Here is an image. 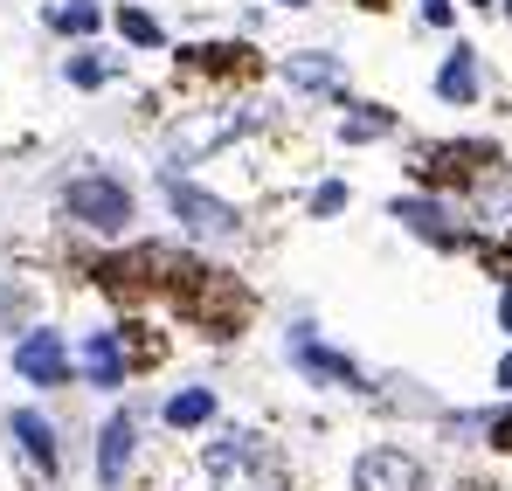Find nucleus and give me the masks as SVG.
<instances>
[{
    "instance_id": "f257e3e1",
    "label": "nucleus",
    "mask_w": 512,
    "mask_h": 491,
    "mask_svg": "<svg viewBox=\"0 0 512 491\" xmlns=\"http://www.w3.org/2000/svg\"><path fill=\"white\" fill-rule=\"evenodd\" d=\"M208 471H215V491H291L277 450H270L256 429H229V436L208 450Z\"/></svg>"
},
{
    "instance_id": "f03ea898",
    "label": "nucleus",
    "mask_w": 512,
    "mask_h": 491,
    "mask_svg": "<svg viewBox=\"0 0 512 491\" xmlns=\"http://www.w3.org/2000/svg\"><path fill=\"white\" fill-rule=\"evenodd\" d=\"M63 215H70V222H84V229L118 236V229L132 222V194H125V180L84 173V180H70V187H63Z\"/></svg>"
},
{
    "instance_id": "7ed1b4c3",
    "label": "nucleus",
    "mask_w": 512,
    "mask_h": 491,
    "mask_svg": "<svg viewBox=\"0 0 512 491\" xmlns=\"http://www.w3.org/2000/svg\"><path fill=\"white\" fill-rule=\"evenodd\" d=\"M167 208L194 229V236H236V208L215 201V194H201V187L180 180V173H167Z\"/></svg>"
},
{
    "instance_id": "20e7f679",
    "label": "nucleus",
    "mask_w": 512,
    "mask_h": 491,
    "mask_svg": "<svg viewBox=\"0 0 512 491\" xmlns=\"http://www.w3.org/2000/svg\"><path fill=\"white\" fill-rule=\"evenodd\" d=\"M353 491H423V464L409 450H367L353 464Z\"/></svg>"
},
{
    "instance_id": "39448f33",
    "label": "nucleus",
    "mask_w": 512,
    "mask_h": 491,
    "mask_svg": "<svg viewBox=\"0 0 512 491\" xmlns=\"http://www.w3.org/2000/svg\"><path fill=\"white\" fill-rule=\"evenodd\" d=\"M14 374L35 381V388H63V381H70V353H63V339H56V332H28V339L14 346Z\"/></svg>"
},
{
    "instance_id": "423d86ee",
    "label": "nucleus",
    "mask_w": 512,
    "mask_h": 491,
    "mask_svg": "<svg viewBox=\"0 0 512 491\" xmlns=\"http://www.w3.org/2000/svg\"><path fill=\"white\" fill-rule=\"evenodd\" d=\"M395 222H409L423 243H436V249H457L464 243V229H457V215L443 208V201H423V194H402L395 201Z\"/></svg>"
},
{
    "instance_id": "0eeeda50",
    "label": "nucleus",
    "mask_w": 512,
    "mask_h": 491,
    "mask_svg": "<svg viewBox=\"0 0 512 491\" xmlns=\"http://www.w3.org/2000/svg\"><path fill=\"white\" fill-rule=\"evenodd\" d=\"M291 367H298V374H312V381H333V388H360V367H353L346 353H326L312 332H298V339H291Z\"/></svg>"
},
{
    "instance_id": "6e6552de",
    "label": "nucleus",
    "mask_w": 512,
    "mask_h": 491,
    "mask_svg": "<svg viewBox=\"0 0 512 491\" xmlns=\"http://www.w3.org/2000/svg\"><path fill=\"white\" fill-rule=\"evenodd\" d=\"M132 443H139L132 415H111V422H104V443H97V478H104V491L125 485V471H132Z\"/></svg>"
},
{
    "instance_id": "1a4fd4ad",
    "label": "nucleus",
    "mask_w": 512,
    "mask_h": 491,
    "mask_svg": "<svg viewBox=\"0 0 512 491\" xmlns=\"http://www.w3.org/2000/svg\"><path fill=\"white\" fill-rule=\"evenodd\" d=\"M7 429H14V443H21V457H28L35 471H56V429H49L42 415H35V409H14Z\"/></svg>"
},
{
    "instance_id": "9d476101",
    "label": "nucleus",
    "mask_w": 512,
    "mask_h": 491,
    "mask_svg": "<svg viewBox=\"0 0 512 491\" xmlns=\"http://www.w3.org/2000/svg\"><path fill=\"white\" fill-rule=\"evenodd\" d=\"M436 97H443V104H471V97H478V56H471L464 42H457V56L436 70Z\"/></svg>"
},
{
    "instance_id": "9b49d317",
    "label": "nucleus",
    "mask_w": 512,
    "mask_h": 491,
    "mask_svg": "<svg viewBox=\"0 0 512 491\" xmlns=\"http://www.w3.org/2000/svg\"><path fill=\"white\" fill-rule=\"evenodd\" d=\"M84 367H90V381L97 388H125V353H118V339L111 332H97L84 346Z\"/></svg>"
},
{
    "instance_id": "f8f14e48",
    "label": "nucleus",
    "mask_w": 512,
    "mask_h": 491,
    "mask_svg": "<svg viewBox=\"0 0 512 491\" xmlns=\"http://www.w3.org/2000/svg\"><path fill=\"white\" fill-rule=\"evenodd\" d=\"M284 77L298 83V90H333V83H340V63L312 49V56H291V63H284Z\"/></svg>"
},
{
    "instance_id": "ddd939ff",
    "label": "nucleus",
    "mask_w": 512,
    "mask_h": 491,
    "mask_svg": "<svg viewBox=\"0 0 512 491\" xmlns=\"http://www.w3.org/2000/svg\"><path fill=\"white\" fill-rule=\"evenodd\" d=\"M388 132H395V118H388L381 104H360V111H353V118L340 125L346 146H374V139H388Z\"/></svg>"
},
{
    "instance_id": "4468645a",
    "label": "nucleus",
    "mask_w": 512,
    "mask_h": 491,
    "mask_svg": "<svg viewBox=\"0 0 512 491\" xmlns=\"http://www.w3.org/2000/svg\"><path fill=\"white\" fill-rule=\"evenodd\" d=\"M208 415H215V395H208V388H180V395L167 402V422H173V429H201Z\"/></svg>"
},
{
    "instance_id": "2eb2a0df",
    "label": "nucleus",
    "mask_w": 512,
    "mask_h": 491,
    "mask_svg": "<svg viewBox=\"0 0 512 491\" xmlns=\"http://www.w3.org/2000/svg\"><path fill=\"white\" fill-rule=\"evenodd\" d=\"M118 35L139 42V49H160V21H153L146 7H118Z\"/></svg>"
},
{
    "instance_id": "dca6fc26",
    "label": "nucleus",
    "mask_w": 512,
    "mask_h": 491,
    "mask_svg": "<svg viewBox=\"0 0 512 491\" xmlns=\"http://www.w3.org/2000/svg\"><path fill=\"white\" fill-rule=\"evenodd\" d=\"M49 21H56L63 35H90V28H97V7H90V0H63Z\"/></svg>"
},
{
    "instance_id": "f3484780",
    "label": "nucleus",
    "mask_w": 512,
    "mask_h": 491,
    "mask_svg": "<svg viewBox=\"0 0 512 491\" xmlns=\"http://www.w3.org/2000/svg\"><path fill=\"white\" fill-rule=\"evenodd\" d=\"M70 83H77V90H97V83H111V63H104V56H77V63H70Z\"/></svg>"
},
{
    "instance_id": "a211bd4d",
    "label": "nucleus",
    "mask_w": 512,
    "mask_h": 491,
    "mask_svg": "<svg viewBox=\"0 0 512 491\" xmlns=\"http://www.w3.org/2000/svg\"><path fill=\"white\" fill-rule=\"evenodd\" d=\"M346 208V180H326L319 194H312V215H340Z\"/></svg>"
},
{
    "instance_id": "6ab92c4d",
    "label": "nucleus",
    "mask_w": 512,
    "mask_h": 491,
    "mask_svg": "<svg viewBox=\"0 0 512 491\" xmlns=\"http://www.w3.org/2000/svg\"><path fill=\"white\" fill-rule=\"evenodd\" d=\"M492 443H499V450H512V415H499V422H492Z\"/></svg>"
},
{
    "instance_id": "aec40b11",
    "label": "nucleus",
    "mask_w": 512,
    "mask_h": 491,
    "mask_svg": "<svg viewBox=\"0 0 512 491\" xmlns=\"http://www.w3.org/2000/svg\"><path fill=\"white\" fill-rule=\"evenodd\" d=\"M423 14L429 21H450V0H423Z\"/></svg>"
},
{
    "instance_id": "412c9836",
    "label": "nucleus",
    "mask_w": 512,
    "mask_h": 491,
    "mask_svg": "<svg viewBox=\"0 0 512 491\" xmlns=\"http://www.w3.org/2000/svg\"><path fill=\"white\" fill-rule=\"evenodd\" d=\"M499 319H506V332H512V284H506V298H499Z\"/></svg>"
},
{
    "instance_id": "4be33fe9",
    "label": "nucleus",
    "mask_w": 512,
    "mask_h": 491,
    "mask_svg": "<svg viewBox=\"0 0 512 491\" xmlns=\"http://www.w3.org/2000/svg\"><path fill=\"white\" fill-rule=\"evenodd\" d=\"M499 388H512V353H506V360H499Z\"/></svg>"
},
{
    "instance_id": "5701e85b",
    "label": "nucleus",
    "mask_w": 512,
    "mask_h": 491,
    "mask_svg": "<svg viewBox=\"0 0 512 491\" xmlns=\"http://www.w3.org/2000/svg\"><path fill=\"white\" fill-rule=\"evenodd\" d=\"M471 7H492V0H471Z\"/></svg>"
},
{
    "instance_id": "b1692460",
    "label": "nucleus",
    "mask_w": 512,
    "mask_h": 491,
    "mask_svg": "<svg viewBox=\"0 0 512 491\" xmlns=\"http://www.w3.org/2000/svg\"><path fill=\"white\" fill-rule=\"evenodd\" d=\"M284 7H305V0H284Z\"/></svg>"
},
{
    "instance_id": "393cba45",
    "label": "nucleus",
    "mask_w": 512,
    "mask_h": 491,
    "mask_svg": "<svg viewBox=\"0 0 512 491\" xmlns=\"http://www.w3.org/2000/svg\"><path fill=\"white\" fill-rule=\"evenodd\" d=\"M506 14H512V0H506Z\"/></svg>"
}]
</instances>
